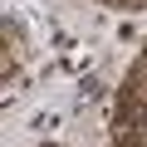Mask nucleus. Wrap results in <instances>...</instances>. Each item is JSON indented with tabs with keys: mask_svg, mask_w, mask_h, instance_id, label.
Wrapping results in <instances>:
<instances>
[{
	"mask_svg": "<svg viewBox=\"0 0 147 147\" xmlns=\"http://www.w3.org/2000/svg\"><path fill=\"white\" fill-rule=\"evenodd\" d=\"M15 59H20V30L5 20V74L15 69Z\"/></svg>",
	"mask_w": 147,
	"mask_h": 147,
	"instance_id": "nucleus-1",
	"label": "nucleus"
}]
</instances>
